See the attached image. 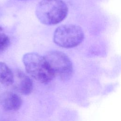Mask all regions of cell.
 <instances>
[{"instance_id": "1", "label": "cell", "mask_w": 121, "mask_h": 121, "mask_svg": "<svg viewBox=\"0 0 121 121\" xmlns=\"http://www.w3.org/2000/svg\"><path fill=\"white\" fill-rule=\"evenodd\" d=\"M68 12V7L61 0H43L35 9L38 20L46 25L59 23L66 17Z\"/></svg>"}, {"instance_id": "2", "label": "cell", "mask_w": 121, "mask_h": 121, "mask_svg": "<svg viewBox=\"0 0 121 121\" xmlns=\"http://www.w3.org/2000/svg\"><path fill=\"white\" fill-rule=\"evenodd\" d=\"M23 62L27 73L39 82L48 83L55 77L44 57L38 53L25 54L23 57Z\"/></svg>"}, {"instance_id": "3", "label": "cell", "mask_w": 121, "mask_h": 121, "mask_svg": "<svg viewBox=\"0 0 121 121\" xmlns=\"http://www.w3.org/2000/svg\"><path fill=\"white\" fill-rule=\"evenodd\" d=\"M53 41L58 46L70 48L79 45L84 38L81 28L75 25L67 24L57 27L53 34Z\"/></svg>"}, {"instance_id": "4", "label": "cell", "mask_w": 121, "mask_h": 121, "mask_svg": "<svg viewBox=\"0 0 121 121\" xmlns=\"http://www.w3.org/2000/svg\"><path fill=\"white\" fill-rule=\"evenodd\" d=\"M54 76L66 80L71 78L73 73V64L69 58L63 52L49 51L44 56Z\"/></svg>"}, {"instance_id": "5", "label": "cell", "mask_w": 121, "mask_h": 121, "mask_svg": "<svg viewBox=\"0 0 121 121\" xmlns=\"http://www.w3.org/2000/svg\"><path fill=\"white\" fill-rule=\"evenodd\" d=\"M12 84L17 92L23 95L30 94L33 88V84L31 78L20 70H17L13 74Z\"/></svg>"}, {"instance_id": "6", "label": "cell", "mask_w": 121, "mask_h": 121, "mask_svg": "<svg viewBox=\"0 0 121 121\" xmlns=\"http://www.w3.org/2000/svg\"><path fill=\"white\" fill-rule=\"evenodd\" d=\"M0 103L5 110L16 111L20 108L22 101L21 97L17 94L11 92H6L1 95Z\"/></svg>"}, {"instance_id": "7", "label": "cell", "mask_w": 121, "mask_h": 121, "mask_svg": "<svg viewBox=\"0 0 121 121\" xmlns=\"http://www.w3.org/2000/svg\"><path fill=\"white\" fill-rule=\"evenodd\" d=\"M13 81V73L4 62H0V82L5 85H10Z\"/></svg>"}, {"instance_id": "8", "label": "cell", "mask_w": 121, "mask_h": 121, "mask_svg": "<svg viewBox=\"0 0 121 121\" xmlns=\"http://www.w3.org/2000/svg\"><path fill=\"white\" fill-rule=\"evenodd\" d=\"M10 43L9 37L4 34L0 33V52L8 48Z\"/></svg>"}, {"instance_id": "9", "label": "cell", "mask_w": 121, "mask_h": 121, "mask_svg": "<svg viewBox=\"0 0 121 121\" xmlns=\"http://www.w3.org/2000/svg\"><path fill=\"white\" fill-rule=\"evenodd\" d=\"M2 30V27H1L0 26V31H1Z\"/></svg>"}, {"instance_id": "10", "label": "cell", "mask_w": 121, "mask_h": 121, "mask_svg": "<svg viewBox=\"0 0 121 121\" xmlns=\"http://www.w3.org/2000/svg\"></svg>"}]
</instances>
